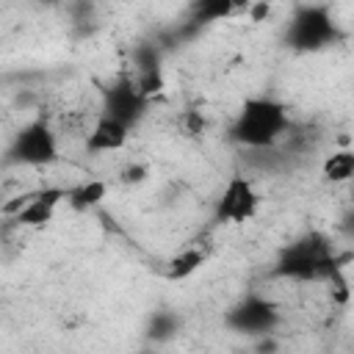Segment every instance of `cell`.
Masks as SVG:
<instances>
[{
  "label": "cell",
  "instance_id": "cell-2",
  "mask_svg": "<svg viewBox=\"0 0 354 354\" xmlns=\"http://www.w3.org/2000/svg\"><path fill=\"white\" fill-rule=\"evenodd\" d=\"M288 127V111L282 102L268 97H252L243 102L235 124L232 138L243 147H271Z\"/></svg>",
  "mask_w": 354,
  "mask_h": 354
},
{
  "label": "cell",
  "instance_id": "cell-14",
  "mask_svg": "<svg viewBox=\"0 0 354 354\" xmlns=\"http://www.w3.org/2000/svg\"><path fill=\"white\" fill-rule=\"evenodd\" d=\"M138 91L144 94V97H149V94H155V91H160L163 88V72H160V66H152V69H144L141 75H138Z\"/></svg>",
  "mask_w": 354,
  "mask_h": 354
},
{
  "label": "cell",
  "instance_id": "cell-11",
  "mask_svg": "<svg viewBox=\"0 0 354 354\" xmlns=\"http://www.w3.org/2000/svg\"><path fill=\"white\" fill-rule=\"evenodd\" d=\"M207 252L199 249V246H185L183 252H177L171 260H169V268H166V277L169 279H185L191 277L202 263H205Z\"/></svg>",
  "mask_w": 354,
  "mask_h": 354
},
{
  "label": "cell",
  "instance_id": "cell-5",
  "mask_svg": "<svg viewBox=\"0 0 354 354\" xmlns=\"http://www.w3.org/2000/svg\"><path fill=\"white\" fill-rule=\"evenodd\" d=\"M257 205H260V196H257L254 185L243 174H232L230 183L224 185L221 196H218L216 216H218V221L241 224L257 213Z\"/></svg>",
  "mask_w": 354,
  "mask_h": 354
},
{
  "label": "cell",
  "instance_id": "cell-7",
  "mask_svg": "<svg viewBox=\"0 0 354 354\" xmlns=\"http://www.w3.org/2000/svg\"><path fill=\"white\" fill-rule=\"evenodd\" d=\"M227 324L232 329H238V332L266 335V332H271L279 324V313H277V307L268 299H263V296H246L238 307L230 310Z\"/></svg>",
  "mask_w": 354,
  "mask_h": 354
},
{
  "label": "cell",
  "instance_id": "cell-4",
  "mask_svg": "<svg viewBox=\"0 0 354 354\" xmlns=\"http://www.w3.org/2000/svg\"><path fill=\"white\" fill-rule=\"evenodd\" d=\"M55 158H58V141L44 122L25 124L11 144V160L28 163V166H47Z\"/></svg>",
  "mask_w": 354,
  "mask_h": 354
},
{
  "label": "cell",
  "instance_id": "cell-13",
  "mask_svg": "<svg viewBox=\"0 0 354 354\" xmlns=\"http://www.w3.org/2000/svg\"><path fill=\"white\" fill-rule=\"evenodd\" d=\"M324 177L329 183H346V180H351L354 177V152L351 149L332 152L324 160Z\"/></svg>",
  "mask_w": 354,
  "mask_h": 354
},
{
  "label": "cell",
  "instance_id": "cell-12",
  "mask_svg": "<svg viewBox=\"0 0 354 354\" xmlns=\"http://www.w3.org/2000/svg\"><path fill=\"white\" fill-rule=\"evenodd\" d=\"M102 199H105V183L102 180H86V183L66 191V202L75 210H88V207L100 205Z\"/></svg>",
  "mask_w": 354,
  "mask_h": 354
},
{
  "label": "cell",
  "instance_id": "cell-17",
  "mask_svg": "<svg viewBox=\"0 0 354 354\" xmlns=\"http://www.w3.org/2000/svg\"><path fill=\"white\" fill-rule=\"evenodd\" d=\"M144 174H147V169L144 166H127L124 171H122V183H141L144 180Z\"/></svg>",
  "mask_w": 354,
  "mask_h": 354
},
{
  "label": "cell",
  "instance_id": "cell-1",
  "mask_svg": "<svg viewBox=\"0 0 354 354\" xmlns=\"http://www.w3.org/2000/svg\"><path fill=\"white\" fill-rule=\"evenodd\" d=\"M351 254H335L332 243L321 232H310L299 241H293L288 249H282L274 274L288 277V279H329L335 271L343 268V263Z\"/></svg>",
  "mask_w": 354,
  "mask_h": 354
},
{
  "label": "cell",
  "instance_id": "cell-15",
  "mask_svg": "<svg viewBox=\"0 0 354 354\" xmlns=\"http://www.w3.org/2000/svg\"><path fill=\"white\" fill-rule=\"evenodd\" d=\"M180 130H183L185 136H191V138H199V136L205 133V119H202V113H199V111H185V113H180Z\"/></svg>",
  "mask_w": 354,
  "mask_h": 354
},
{
  "label": "cell",
  "instance_id": "cell-10",
  "mask_svg": "<svg viewBox=\"0 0 354 354\" xmlns=\"http://www.w3.org/2000/svg\"><path fill=\"white\" fill-rule=\"evenodd\" d=\"M249 6H252V0H194L191 22L194 25H207V22H216V19L230 17L235 11H243Z\"/></svg>",
  "mask_w": 354,
  "mask_h": 354
},
{
  "label": "cell",
  "instance_id": "cell-20",
  "mask_svg": "<svg viewBox=\"0 0 354 354\" xmlns=\"http://www.w3.org/2000/svg\"><path fill=\"white\" fill-rule=\"evenodd\" d=\"M263 3H271V0H263Z\"/></svg>",
  "mask_w": 354,
  "mask_h": 354
},
{
  "label": "cell",
  "instance_id": "cell-19",
  "mask_svg": "<svg viewBox=\"0 0 354 354\" xmlns=\"http://www.w3.org/2000/svg\"><path fill=\"white\" fill-rule=\"evenodd\" d=\"M39 3H47V6H50V3H55V0H39Z\"/></svg>",
  "mask_w": 354,
  "mask_h": 354
},
{
  "label": "cell",
  "instance_id": "cell-9",
  "mask_svg": "<svg viewBox=\"0 0 354 354\" xmlns=\"http://www.w3.org/2000/svg\"><path fill=\"white\" fill-rule=\"evenodd\" d=\"M127 124H122L119 119H113V116H100L97 122H94V127L88 130V136H86V147L91 149V152H113V149H122L124 144H127Z\"/></svg>",
  "mask_w": 354,
  "mask_h": 354
},
{
  "label": "cell",
  "instance_id": "cell-3",
  "mask_svg": "<svg viewBox=\"0 0 354 354\" xmlns=\"http://www.w3.org/2000/svg\"><path fill=\"white\" fill-rule=\"evenodd\" d=\"M335 39H337V28L324 6H301L293 14L288 33H285V41L293 50H304V53L321 50V47L332 44Z\"/></svg>",
  "mask_w": 354,
  "mask_h": 354
},
{
  "label": "cell",
  "instance_id": "cell-16",
  "mask_svg": "<svg viewBox=\"0 0 354 354\" xmlns=\"http://www.w3.org/2000/svg\"><path fill=\"white\" fill-rule=\"evenodd\" d=\"M171 329H174V318H171V315H155V318H152L149 332H152L155 337H166Z\"/></svg>",
  "mask_w": 354,
  "mask_h": 354
},
{
  "label": "cell",
  "instance_id": "cell-18",
  "mask_svg": "<svg viewBox=\"0 0 354 354\" xmlns=\"http://www.w3.org/2000/svg\"><path fill=\"white\" fill-rule=\"evenodd\" d=\"M340 227H343V232H346V235H354V213H348V216L343 218V224H340Z\"/></svg>",
  "mask_w": 354,
  "mask_h": 354
},
{
  "label": "cell",
  "instance_id": "cell-6",
  "mask_svg": "<svg viewBox=\"0 0 354 354\" xmlns=\"http://www.w3.org/2000/svg\"><path fill=\"white\" fill-rule=\"evenodd\" d=\"M147 111V97L138 91V83L133 80H119L102 91V113L119 119L122 124L133 127Z\"/></svg>",
  "mask_w": 354,
  "mask_h": 354
},
{
  "label": "cell",
  "instance_id": "cell-8",
  "mask_svg": "<svg viewBox=\"0 0 354 354\" xmlns=\"http://www.w3.org/2000/svg\"><path fill=\"white\" fill-rule=\"evenodd\" d=\"M61 199H66L64 188H44L39 194H30L28 202L22 205V210L14 213V221L19 227H44L53 218V213H55Z\"/></svg>",
  "mask_w": 354,
  "mask_h": 354
}]
</instances>
